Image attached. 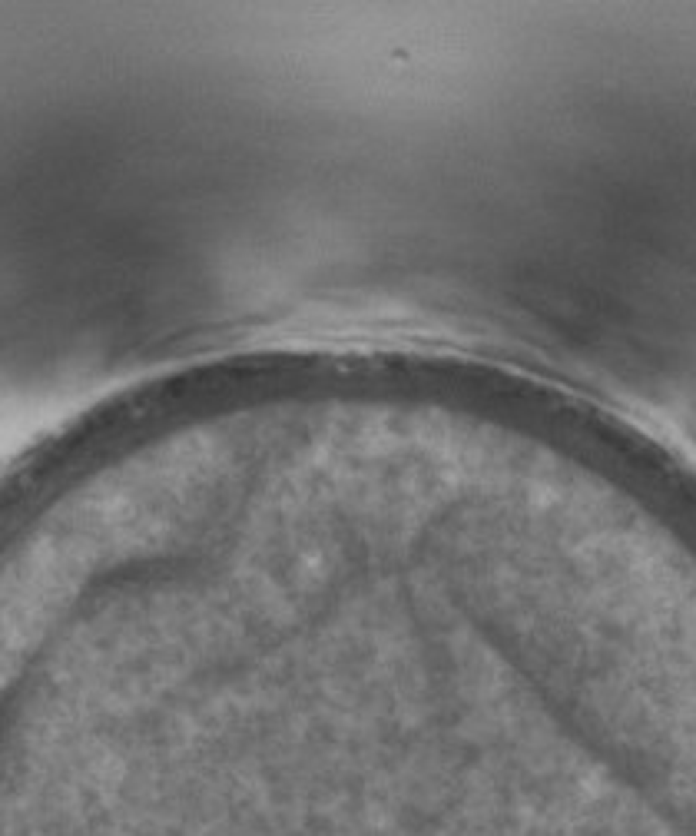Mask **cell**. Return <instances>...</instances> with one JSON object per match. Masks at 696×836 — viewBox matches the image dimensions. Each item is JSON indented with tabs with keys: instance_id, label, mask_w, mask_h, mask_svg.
Instances as JSON below:
<instances>
[{
	"instance_id": "6da1fadb",
	"label": "cell",
	"mask_w": 696,
	"mask_h": 836,
	"mask_svg": "<svg viewBox=\"0 0 696 836\" xmlns=\"http://www.w3.org/2000/svg\"><path fill=\"white\" fill-rule=\"evenodd\" d=\"M160 425H162V418H160ZM162 435H166V425H162ZM166 445H170V435H166ZM170 455H172V445H170ZM172 465H176V455H172ZM176 475H180V465H176ZM180 485H182V475H180ZM182 495H186V485H182ZM186 501H189V495H186ZM189 511H192V505H189ZM192 521H196V515H192ZM196 528H199V521H196ZM199 538H202V531H199ZM202 545H206V538H202ZM206 554H209V548H206ZM209 561H212V554H209ZM212 571H216V564H212ZM216 577H219V571H216ZM219 584H222V581H219ZM222 591H226V587H222ZM226 601H229V594H226ZM229 607H232V601H229ZM232 614H236V611H232ZM236 621H239V617H236ZM239 627H242V624H239ZM242 637H246V631H242ZM246 644H249V641H246ZM249 651H252V647H249ZM252 657H256V654H252Z\"/></svg>"
}]
</instances>
